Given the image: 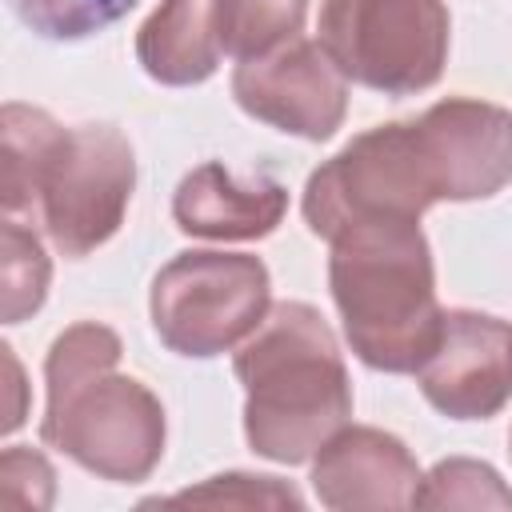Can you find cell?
Masks as SVG:
<instances>
[{"mask_svg": "<svg viewBox=\"0 0 512 512\" xmlns=\"http://www.w3.org/2000/svg\"><path fill=\"white\" fill-rule=\"evenodd\" d=\"M164 504H212V508H300V492L272 480V476H212L200 488L176 492Z\"/></svg>", "mask_w": 512, "mask_h": 512, "instance_id": "cell-18", "label": "cell"}, {"mask_svg": "<svg viewBox=\"0 0 512 512\" xmlns=\"http://www.w3.org/2000/svg\"><path fill=\"white\" fill-rule=\"evenodd\" d=\"M4 368H8V392H12V404H8V416H4V432H12V428L24 420V404H20L24 380H20V364H16L12 348H4Z\"/></svg>", "mask_w": 512, "mask_h": 512, "instance_id": "cell-20", "label": "cell"}, {"mask_svg": "<svg viewBox=\"0 0 512 512\" xmlns=\"http://www.w3.org/2000/svg\"><path fill=\"white\" fill-rule=\"evenodd\" d=\"M216 0H164L136 32V60L160 84H200L220 64Z\"/></svg>", "mask_w": 512, "mask_h": 512, "instance_id": "cell-13", "label": "cell"}, {"mask_svg": "<svg viewBox=\"0 0 512 512\" xmlns=\"http://www.w3.org/2000/svg\"><path fill=\"white\" fill-rule=\"evenodd\" d=\"M116 360L120 340L104 324H72L56 336L40 436L100 480L136 484L160 464L164 408L140 380L120 376Z\"/></svg>", "mask_w": 512, "mask_h": 512, "instance_id": "cell-3", "label": "cell"}, {"mask_svg": "<svg viewBox=\"0 0 512 512\" xmlns=\"http://www.w3.org/2000/svg\"><path fill=\"white\" fill-rule=\"evenodd\" d=\"M416 380L428 404L452 420L496 416L512 396V324L484 312H444Z\"/></svg>", "mask_w": 512, "mask_h": 512, "instance_id": "cell-9", "label": "cell"}, {"mask_svg": "<svg viewBox=\"0 0 512 512\" xmlns=\"http://www.w3.org/2000/svg\"><path fill=\"white\" fill-rule=\"evenodd\" d=\"M440 196V176L428 156V144L408 124H380L340 148L328 164L308 176L304 220L316 236L336 240L356 224L380 220H420Z\"/></svg>", "mask_w": 512, "mask_h": 512, "instance_id": "cell-5", "label": "cell"}, {"mask_svg": "<svg viewBox=\"0 0 512 512\" xmlns=\"http://www.w3.org/2000/svg\"><path fill=\"white\" fill-rule=\"evenodd\" d=\"M268 312V268L240 252H180L152 280L156 336L180 356L248 340Z\"/></svg>", "mask_w": 512, "mask_h": 512, "instance_id": "cell-7", "label": "cell"}, {"mask_svg": "<svg viewBox=\"0 0 512 512\" xmlns=\"http://www.w3.org/2000/svg\"><path fill=\"white\" fill-rule=\"evenodd\" d=\"M308 0H216V32L228 56H260L300 36Z\"/></svg>", "mask_w": 512, "mask_h": 512, "instance_id": "cell-14", "label": "cell"}, {"mask_svg": "<svg viewBox=\"0 0 512 512\" xmlns=\"http://www.w3.org/2000/svg\"><path fill=\"white\" fill-rule=\"evenodd\" d=\"M16 16L48 40H84L136 8V0H12Z\"/></svg>", "mask_w": 512, "mask_h": 512, "instance_id": "cell-17", "label": "cell"}, {"mask_svg": "<svg viewBox=\"0 0 512 512\" xmlns=\"http://www.w3.org/2000/svg\"><path fill=\"white\" fill-rule=\"evenodd\" d=\"M332 300L352 352L380 372H416L432 352L444 312L432 252L412 220L356 224L332 240Z\"/></svg>", "mask_w": 512, "mask_h": 512, "instance_id": "cell-4", "label": "cell"}, {"mask_svg": "<svg viewBox=\"0 0 512 512\" xmlns=\"http://www.w3.org/2000/svg\"><path fill=\"white\" fill-rule=\"evenodd\" d=\"M0 204L4 216H32L64 256H88L124 220L136 160L112 124L64 128L28 104H4Z\"/></svg>", "mask_w": 512, "mask_h": 512, "instance_id": "cell-1", "label": "cell"}, {"mask_svg": "<svg viewBox=\"0 0 512 512\" xmlns=\"http://www.w3.org/2000/svg\"><path fill=\"white\" fill-rule=\"evenodd\" d=\"M444 200H480L512 180V112L452 96L416 120Z\"/></svg>", "mask_w": 512, "mask_h": 512, "instance_id": "cell-10", "label": "cell"}, {"mask_svg": "<svg viewBox=\"0 0 512 512\" xmlns=\"http://www.w3.org/2000/svg\"><path fill=\"white\" fill-rule=\"evenodd\" d=\"M420 480L412 452L380 428H340L312 464L320 504L340 512L416 508Z\"/></svg>", "mask_w": 512, "mask_h": 512, "instance_id": "cell-11", "label": "cell"}, {"mask_svg": "<svg viewBox=\"0 0 512 512\" xmlns=\"http://www.w3.org/2000/svg\"><path fill=\"white\" fill-rule=\"evenodd\" d=\"M236 104L304 140H328L348 112V76L332 64L320 40L292 36L260 56L240 60L232 72Z\"/></svg>", "mask_w": 512, "mask_h": 512, "instance_id": "cell-8", "label": "cell"}, {"mask_svg": "<svg viewBox=\"0 0 512 512\" xmlns=\"http://www.w3.org/2000/svg\"><path fill=\"white\" fill-rule=\"evenodd\" d=\"M416 508H512V492L480 460H440L420 480Z\"/></svg>", "mask_w": 512, "mask_h": 512, "instance_id": "cell-16", "label": "cell"}, {"mask_svg": "<svg viewBox=\"0 0 512 512\" xmlns=\"http://www.w3.org/2000/svg\"><path fill=\"white\" fill-rule=\"evenodd\" d=\"M320 48L364 88L424 92L448 60V8L440 0H324Z\"/></svg>", "mask_w": 512, "mask_h": 512, "instance_id": "cell-6", "label": "cell"}, {"mask_svg": "<svg viewBox=\"0 0 512 512\" xmlns=\"http://www.w3.org/2000/svg\"><path fill=\"white\" fill-rule=\"evenodd\" d=\"M248 444L280 464L320 452L352 416V384L332 328L312 304L280 300L236 352Z\"/></svg>", "mask_w": 512, "mask_h": 512, "instance_id": "cell-2", "label": "cell"}, {"mask_svg": "<svg viewBox=\"0 0 512 512\" xmlns=\"http://www.w3.org/2000/svg\"><path fill=\"white\" fill-rule=\"evenodd\" d=\"M288 208L284 184L272 176L240 180L224 164H200L192 168L172 200V216L180 232L204 236V240H256L268 236Z\"/></svg>", "mask_w": 512, "mask_h": 512, "instance_id": "cell-12", "label": "cell"}, {"mask_svg": "<svg viewBox=\"0 0 512 512\" xmlns=\"http://www.w3.org/2000/svg\"><path fill=\"white\" fill-rule=\"evenodd\" d=\"M0 296H4V320L16 324L28 312L44 304L48 292V256L32 228H24L16 216H4L0 228Z\"/></svg>", "mask_w": 512, "mask_h": 512, "instance_id": "cell-15", "label": "cell"}, {"mask_svg": "<svg viewBox=\"0 0 512 512\" xmlns=\"http://www.w3.org/2000/svg\"><path fill=\"white\" fill-rule=\"evenodd\" d=\"M0 488L8 504L48 508L52 504V468L36 448H8L0 460Z\"/></svg>", "mask_w": 512, "mask_h": 512, "instance_id": "cell-19", "label": "cell"}]
</instances>
